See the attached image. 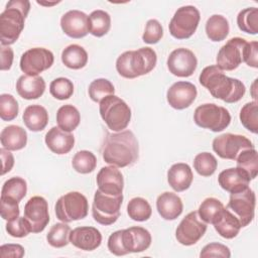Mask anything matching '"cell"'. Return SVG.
I'll list each match as a JSON object with an SVG mask.
<instances>
[{
	"instance_id": "obj_1",
	"label": "cell",
	"mask_w": 258,
	"mask_h": 258,
	"mask_svg": "<svg viewBox=\"0 0 258 258\" xmlns=\"http://www.w3.org/2000/svg\"><path fill=\"white\" fill-rule=\"evenodd\" d=\"M139 153L138 141L130 130L109 133L102 147L105 162L116 167H126L133 164Z\"/></svg>"
},
{
	"instance_id": "obj_2",
	"label": "cell",
	"mask_w": 258,
	"mask_h": 258,
	"mask_svg": "<svg viewBox=\"0 0 258 258\" xmlns=\"http://www.w3.org/2000/svg\"><path fill=\"white\" fill-rule=\"evenodd\" d=\"M199 81L214 98L226 103H236L246 93L245 85L240 80L227 77L217 64L206 67L202 71Z\"/></svg>"
},
{
	"instance_id": "obj_3",
	"label": "cell",
	"mask_w": 258,
	"mask_h": 258,
	"mask_svg": "<svg viewBox=\"0 0 258 258\" xmlns=\"http://www.w3.org/2000/svg\"><path fill=\"white\" fill-rule=\"evenodd\" d=\"M30 10L27 0H11L0 14L1 45L9 46L16 42L24 28L25 18Z\"/></svg>"
},
{
	"instance_id": "obj_4",
	"label": "cell",
	"mask_w": 258,
	"mask_h": 258,
	"mask_svg": "<svg viewBox=\"0 0 258 258\" xmlns=\"http://www.w3.org/2000/svg\"><path fill=\"white\" fill-rule=\"evenodd\" d=\"M157 55L151 47H141L137 50H128L120 54L116 60L118 74L126 79L150 73L156 66Z\"/></svg>"
},
{
	"instance_id": "obj_5",
	"label": "cell",
	"mask_w": 258,
	"mask_h": 258,
	"mask_svg": "<svg viewBox=\"0 0 258 258\" xmlns=\"http://www.w3.org/2000/svg\"><path fill=\"white\" fill-rule=\"evenodd\" d=\"M101 118L108 128L115 132L123 131L130 123L131 109L121 98L110 95L99 103Z\"/></svg>"
},
{
	"instance_id": "obj_6",
	"label": "cell",
	"mask_w": 258,
	"mask_h": 258,
	"mask_svg": "<svg viewBox=\"0 0 258 258\" xmlns=\"http://www.w3.org/2000/svg\"><path fill=\"white\" fill-rule=\"evenodd\" d=\"M56 218L63 222L82 220L87 217L89 203L87 198L79 191H70L61 196L54 206Z\"/></svg>"
},
{
	"instance_id": "obj_7",
	"label": "cell",
	"mask_w": 258,
	"mask_h": 258,
	"mask_svg": "<svg viewBox=\"0 0 258 258\" xmlns=\"http://www.w3.org/2000/svg\"><path fill=\"white\" fill-rule=\"evenodd\" d=\"M194 121L199 127L213 132H221L230 125L231 115L226 108L214 103H207L197 107Z\"/></svg>"
},
{
	"instance_id": "obj_8",
	"label": "cell",
	"mask_w": 258,
	"mask_h": 258,
	"mask_svg": "<svg viewBox=\"0 0 258 258\" xmlns=\"http://www.w3.org/2000/svg\"><path fill=\"white\" fill-rule=\"evenodd\" d=\"M123 195L110 196L97 189L92 205V215L94 220L104 226L114 224L120 216Z\"/></svg>"
},
{
	"instance_id": "obj_9",
	"label": "cell",
	"mask_w": 258,
	"mask_h": 258,
	"mask_svg": "<svg viewBox=\"0 0 258 258\" xmlns=\"http://www.w3.org/2000/svg\"><path fill=\"white\" fill-rule=\"evenodd\" d=\"M200 19V11L195 6H181L175 11L169 22V32L176 39L189 38L196 32Z\"/></svg>"
},
{
	"instance_id": "obj_10",
	"label": "cell",
	"mask_w": 258,
	"mask_h": 258,
	"mask_svg": "<svg viewBox=\"0 0 258 258\" xmlns=\"http://www.w3.org/2000/svg\"><path fill=\"white\" fill-rule=\"evenodd\" d=\"M255 205V192L248 186L243 190L231 194L229 203L226 208L238 218L243 228L248 226L253 221Z\"/></svg>"
},
{
	"instance_id": "obj_11",
	"label": "cell",
	"mask_w": 258,
	"mask_h": 258,
	"mask_svg": "<svg viewBox=\"0 0 258 258\" xmlns=\"http://www.w3.org/2000/svg\"><path fill=\"white\" fill-rule=\"evenodd\" d=\"M212 146L221 158L231 160H236L243 150L254 148L253 143L246 136L232 133H225L216 137Z\"/></svg>"
},
{
	"instance_id": "obj_12",
	"label": "cell",
	"mask_w": 258,
	"mask_h": 258,
	"mask_svg": "<svg viewBox=\"0 0 258 258\" xmlns=\"http://www.w3.org/2000/svg\"><path fill=\"white\" fill-rule=\"evenodd\" d=\"M207 228V223L200 218L198 212L192 211L188 213L177 226L175 238L181 245L191 246L204 236Z\"/></svg>"
},
{
	"instance_id": "obj_13",
	"label": "cell",
	"mask_w": 258,
	"mask_h": 258,
	"mask_svg": "<svg viewBox=\"0 0 258 258\" xmlns=\"http://www.w3.org/2000/svg\"><path fill=\"white\" fill-rule=\"evenodd\" d=\"M54 61L53 53L44 47H33L26 50L20 58V70L28 76H38L48 70Z\"/></svg>"
},
{
	"instance_id": "obj_14",
	"label": "cell",
	"mask_w": 258,
	"mask_h": 258,
	"mask_svg": "<svg viewBox=\"0 0 258 258\" xmlns=\"http://www.w3.org/2000/svg\"><path fill=\"white\" fill-rule=\"evenodd\" d=\"M32 233L42 232L49 222L48 205L44 198L34 196L24 206V216Z\"/></svg>"
},
{
	"instance_id": "obj_15",
	"label": "cell",
	"mask_w": 258,
	"mask_h": 258,
	"mask_svg": "<svg viewBox=\"0 0 258 258\" xmlns=\"http://www.w3.org/2000/svg\"><path fill=\"white\" fill-rule=\"evenodd\" d=\"M247 44L246 39L241 37L230 38L224 44L217 55V66L222 71H234L243 61V50Z\"/></svg>"
},
{
	"instance_id": "obj_16",
	"label": "cell",
	"mask_w": 258,
	"mask_h": 258,
	"mask_svg": "<svg viewBox=\"0 0 258 258\" xmlns=\"http://www.w3.org/2000/svg\"><path fill=\"white\" fill-rule=\"evenodd\" d=\"M166 63L169 73L176 77L187 78L195 73L198 59L190 49L179 47L170 52Z\"/></svg>"
},
{
	"instance_id": "obj_17",
	"label": "cell",
	"mask_w": 258,
	"mask_h": 258,
	"mask_svg": "<svg viewBox=\"0 0 258 258\" xmlns=\"http://www.w3.org/2000/svg\"><path fill=\"white\" fill-rule=\"evenodd\" d=\"M198 95L194 84L185 81L174 83L166 93V100L170 107L176 110H183L189 107Z\"/></svg>"
},
{
	"instance_id": "obj_18",
	"label": "cell",
	"mask_w": 258,
	"mask_h": 258,
	"mask_svg": "<svg viewBox=\"0 0 258 258\" xmlns=\"http://www.w3.org/2000/svg\"><path fill=\"white\" fill-rule=\"evenodd\" d=\"M98 189L110 196H120L123 192L124 178L121 171L114 165L102 167L96 177Z\"/></svg>"
},
{
	"instance_id": "obj_19",
	"label": "cell",
	"mask_w": 258,
	"mask_h": 258,
	"mask_svg": "<svg viewBox=\"0 0 258 258\" xmlns=\"http://www.w3.org/2000/svg\"><path fill=\"white\" fill-rule=\"evenodd\" d=\"M60 27L69 37H85L89 33V16L80 10H70L61 16Z\"/></svg>"
},
{
	"instance_id": "obj_20",
	"label": "cell",
	"mask_w": 258,
	"mask_h": 258,
	"mask_svg": "<svg viewBox=\"0 0 258 258\" xmlns=\"http://www.w3.org/2000/svg\"><path fill=\"white\" fill-rule=\"evenodd\" d=\"M121 238L127 254L143 252L151 245V234L143 227H130L121 230Z\"/></svg>"
},
{
	"instance_id": "obj_21",
	"label": "cell",
	"mask_w": 258,
	"mask_h": 258,
	"mask_svg": "<svg viewBox=\"0 0 258 258\" xmlns=\"http://www.w3.org/2000/svg\"><path fill=\"white\" fill-rule=\"evenodd\" d=\"M102 242L101 232L94 227H77L70 233V243L84 251L97 249Z\"/></svg>"
},
{
	"instance_id": "obj_22",
	"label": "cell",
	"mask_w": 258,
	"mask_h": 258,
	"mask_svg": "<svg viewBox=\"0 0 258 258\" xmlns=\"http://www.w3.org/2000/svg\"><path fill=\"white\" fill-rule=\"evenodd\" d=\"M44 141L49 150L61 155L69 153L75 144V137L71 132L61 130L59 127H52L45 134Z\"/></svg>"
},
{
	"instance_id": "obj_23",
	"label": "cell",
	"mask_w": 258,
	"mask_h": 258,
	"mask_svg": "<svg viewBox=\"0 0 258 258\" xmlns=\"http://www.w3.org/2000/svg\"><path fill=\"white\" fill-rule=\"evenodd\" d=\"M212 224L218 234L225 239L235 238L242 228L238 218L225 207L217 214Z\"/></svg>"
},
{
	"instance_id": "obj_24",
	"label": "cell",
	"mask_w": 258,
	"mask_h": 258,
	"mask_svg": "<svg viewBox=\"0 0 258 258\" xmlns=\"http://www.w3.org/2000/svg\"><path fill=\"white\" fill-rule=\"evenodd\" d=\"M156 209L161 218L167 221L177 219L182 213L183 205L181 199L174 192L165 191L158 196Z\"/></svg>"
},
{
	"instance_id": "obj_25",
	"label": "cell",
	"mask_w": 258,
	"mask_h": 258,
	"mask_svg": "<svg viewBox=\"0 0 258 258\" xmlns=\"http://www.w3.org/2000/svg\"><path fill=\"white\" fill-rule=\"evenodd\" d=\"M16 91L23 99H38L45 91V81L40 76L23 75L16 82Z\"/></svg>"
},
{
	"instance_id": "obj_26",
	"label": "cell",
	"mask_w": 258,
	"mask_h": 258,
	"mask_svg": "<svg viewBox=\"0 0 258 258\" xmlns=\"http://www.w3.org/2000/svg\"><path fill=\"white\" fill-rule=\"evenodd\" d=\"M220 186L230 194L237 192L249 186V177L239 168L231 167L220 172L218 176Z\"/></svg>"
},
{
	"instance_id": "obj_27",
	"label": "cell",
	"mask_w": 258,
	"mask_h": 258,
	"mask_svg": "<svg viewBox=\"0 0 258 258\" xmlns=\"http://www.w3.org/2000/svg\"><path fill=\"white\" fill-rule=\"evenodd\" d=\"M194 179L191 168L183 162L174 163L167 171V181L173 190L179 192L187 189Z\"/></svg>"
},
{
	"instance_id": "obj_28",
	"label": "cell",
	"mask_w": 258,
	"mask_h": 258,
	"mask_svg": "<svg viewBox=\"0 0 258 258\" xmlns=\"http://www.w3.org/2000/svg\"><path fill=\"white\" fill-rule=\"evenodd\" d=\"M0 140L3 148L9 151L20 150L27 143V133L18 125H9L1 131Z\"/></svg>"
},
{
	"instance_id": "obj_29",
	"label": "cell",
	"mask_w": 258,
	"mask_h": 258,
	"mask_svg": "<svg viewBox=\"0 0 258 258\" xmlns=\"http://www.w3.org/2000/svg\"><path fill=\"white\" fill-rule=\"evenodd\" d=\"M25 126L33 132L42 131L48 123V113L40 105H29L25 108L22 115Z\"/></svg>"
},
{
	"instance_id": "obj_30",
	"label": "cell",
	"mask_w": 258,
	"mask_h": 258,
	"mask_svg": "<svg viewBox=\"0 0 258 258\" xmlns=\"http://www.w3.org/2000/svg\"><path fill=\"white\" fill-rule=\"evenodd\" d=\"M62 63L72 70L83 69L88 62L86 49L79 44H70L61 52Z\"/></svg>"
},
{
	"instance_id": "obj_31",
	"label": "cell",
	"mask_w": 258,
	"mask_h": 258,
	"mask_svg": "<svg viewBox=\"0 0 258 258\" xmlns=\"http://www.w3.org/2000/svg\"><path fill=\"white\" fill-rule=\"evenodd\" d=\"M229 31V22L223 15L214 14L206 22V33L212 41L218 42L224 40L228 36Z\"/></svg>"
},
{
	"instance_id": "obj_32",
	"label": "cell",
	"mask_w": 258,
	"mask_h": 258,
	"mask_svg": "<svg viewBox=\"0 0 258 258\" xmlns=\"http://www.w3.org/2000/svg\"><path fill=\"white\" fill-rule=\"evenodd\" d=\"M80 121L81 115L79 110L71 104L61 106L56 112L57 127H59L63 131H74L79 126Z\"/></svg>"
},
{
	"instance_id": "obj_33",
	"label": "cell",
	"mask_w": 258,
	"mask_h": 258,
	"mask_svg": "<svg viewBox=\"0 0 258 258\" xmlns=\"http://www.w3.org/2000/svg\"><path fill=\"white\" fill-rule=\"evenodd\" d=\"M237 168L242 170L250 180L254 179L258 173V154L255 148L243 150L236 159Z\"/></svg>"
},
{
	"instance_id": "obj_34",
	"label": "cell",
	"mask_w": 258,
	"mask_h": 258,
	"mask_svg": "<svg viewBox=\"0 0 258 258\" xmlns=\"http://www.w3.org/2000/svg\"><path fill=\"white\" fill-rule=\"evenodd\" d=\"M111 27V16L104 10H95L89 15V32L101 37L108 33Z\"/></svg>"
},
{
	"instance_id": "obj_35",
	"label": "cell",
	"mask_w": 258,
	"mask_h": 258,
	"mask_svg": "<svg viewBox=\"0 0 258 258\" xmlns=\"http://www.w3.org/2000/svg\"><path fill=\"white\" fill-rule=\"evenodd\" d=\"M27 183L24 178L19 176H14L7 179L2 186L1 197L10 198L17 201L18 203L26 196Z\"/></svg>"
},
{
	"instance_id": "obj_36",
	"label": "cell",
	"mask_w": 258,
	"mask_h": 258,
	"mask_svg": "<svg viewBox=\"0 0 258 258\" xmlns=\"http://www.w3.org/2000/svg\"><path fill=\"white\" fill-rule=\"evenodd\" d=\"M237 25L243 32L249 34L258 33V9L256 7H249L239 12L237 16Z\"/></svg>"
},
{
	"instance_id": "obj_37",
	"label": "cell",
	"mask_w": 258,
	"mask_h": 258,
	"mask_svg": "<svg viewBox=\"0 0 258 258\" xmlns=\"http://www.w3.org/2000/svg\"><path fill=\"white\" fill-rule=\"evenodd\" d=\"M127 213L129 218L133 221L144 222L151 217L152 209L145 199L137 197L129 201L127 205Z\"/></svg>"
},
{
	"instance_id": "obj_38",
	"label": "cell",
	"mask_w": 258,
	"mask_h": 258,
	"mask_svg": "<svg viewBox=\"0 0 258 258\" xmlns=\"http://www.w3.org/2000/svg\"><path fill=\"white\" fill-rule=\"evenodd\" d=\"M71 228L67 223L54 224L46 235V240L51 247L62 248L70 243Z\"/></svg>"
},
{
	"instance_id": "obj_39",
	"label": "cell",
	"mask_w": 258,
	"mask_h": 258,
	"mask_svg": "<svg viewBox=\"0 0 258 258\" xmlns=\"http://www.w3.org/2000/svg\"><path fill=\"white\" fill-rule=\"evenodd\" d=\"M73 168L82 174H87L96 168L97 158L95 154L89 150L78 151L72 159Z\"/></svg>"
},
{
	"instance_id": "obj_40",
	"label": "cell",
	"mask_w": 258,
	"mask_h": 258,
	"mask_svg": "<svg viewBox=\"0 0 258 258\" xmlns=\"http://www.w3.org/2000/svg\"><path fill=\"white\" fill-rule=\"evenodd\" d=\"M240 121L242 125L250 132H258V104L257 101L245 104L240 111Z\"/></svg>"
},
{
	"instance_id": "obj_41",
	"label": "cell",
	"mask_w": 258,
	"mask_h": 258,
	"mask_svg": "<svg viewBox=\"0 0 258 258\" xmlns=\"http://www.w3.org/2000/svg\"><path fill=\"white\" fill-rule=\"evenodd\" d=\"M218 166L216 157L210 152H202L194 159V168L202 176H211L215 173Z\"/></svg>"
},
{
	"instance_id": "obj_42",
	"label": "cell",
	"mask_w": 258,
	"mask_h": 258,
	"mask_svg": "<svg viewBox=\"0 0 258 258\" xmlns=\"http://www.w3.org/2000/svg\"><path fill=\"white\" fill-rule=\"evenodd\" d=\"M89 96L92 101L100 103L105 97L114 95L115 89L113 84L107 79H96L89 86Z\"/></svg>"
},
{
	"instance_id": "obj_43",
	"label": "cell",
	"mask_w": 258,
	"mask_h": 258,
	"mask_svg": "<svg viewBox=\"0 0 258 258\" xmlns=\"http://www.w3.org/2000/svg\"><path fill=\"white\" fill-rule=\"evenodd\" d=\"M224 208L221 201L216 198H207L199 207L198 214L200 218L207 224H212L217 214Z\"/></svg>"
},
{
	"instance_id": "obj_44",
	"label": "cell",
	"mask_w": 258,
	"mask_h": 258,
	"mask_svg": "<svg viewBox=\"0 0 258 258\" xmlns=\"http://www.w3.org/2000/svg\"><path fill=\"white\" fill-rule=\"evenodd\" d=\"M49 93L57 100L70 99L74 93V84L67 78L54 79L49 85Z\"/></svg>"
},
{
	"instance_id": "obj_45",
	"label": "cell",
	"mask_w": 258,
	"mask_h": 258,
	"mask_svg": "<svg viewBox=\"0 0 258 258\" xmlns=\"http://www.w3.org/2000/svg\"><path fill=\"white\" fill-rule=\"evenodd\" d=\"M19 107L16 99L10 94L0 96V117L3 121H12L18 115Z\"/></svg>"
},
{
	"instance_id": "obj_46",
	"label": "cell",
	"mask_w": 258,
	"mask_h": 258,
	"mask_svg": "<svg viewBox=\"0 0 258 258\" xmlns=\"http://www.w3.org/2000/svg\"><path fill=\"white\" fill-rule=\"evenodd\" d=\"M163 36V28L160 22L156 19H149L146 22L145 30L142 35V40L148 44L157 43Z\"/></svg>"
},
{
	"instance_id": "obj_47",
	"label": "cell",
	"mask_w": 258,
	"mask_h": 258,
	"mask_svg": "<svg viewBox=\"0 0 258 258\" xmlns=\"http://www.w3.org/2000/svg\"><path fill=\"white\" fill-rule=\"evenodd\" d=\"M6 231L10 236L15 238H23L31 233L29 224L24 217H18L13 221L7 222Z\"/></svg>"
},
{
	"instance_id": "obj_48",
	"label": "cell",
	"mask_w": 258,
	"mask_h": 258,
	"mask_svg": "<svg viewBox=\"0 0 258 258\" xmlns=\"http://www.w3.org/2000/svg\"><path fill=\"white\" fill-rule=\"evenodd\" d=\"M1 217L3 220L9 222L17 219L19 217L20 211L18 202L10 198L1 197Z\"/></svg>"
},
{
	"instance_id": "obj_49",
	"label": "cell",
	"mask_w": 258,
	"mask_h": 258,
	"mask_svg": "<svg viewBox=\"0 0 258 258\" xmlns=\"http://www.w3.org/2000/svg\"><path fill=\"white\" fill-rule=\"evenodd\" d=\"M231 256L230 249L221 243H210L206 245L201 253L200 257H223V258H229Z\"/></svg>"
},
{
	"instance_id": "obj_50",
	"label": "cell",
	"mask_w": 258,
	"mask_h": 258,
	"mask_svg": "<svg viewBox=\"0 0 258 258\" xmlns=\"http://www.w3.org/2000/svg\"><path fill=\"white\" fill-rule=\"evenodd\" d=\"M243 61L247 66L257 69L258 68V42H247L243 50Z\"/></svg>"
},
{
	"instance_id": "obj_51",
	"label": "cell",
	"mask_w": 258,
	"mask_h": 258,
	"mask_svg": "<svg viewBox=\"0 0 258 258\" xmlns=\"http://www.w3.org/2000/svg\"><path fill=\"white\" fill-rule=\"evenodd\" d=\"M108 249L109 251L116 255V256H123L126 255L127 252L125 251L122 243V238H121V230L115 231L112 233L109 238H108Z\"/></svg>"
},
{
	"instance_id": "obj_52",
	"label": "cell",
	"mask_w": 258,
	"mask_h": 258,
	"mask_svg": "<svg viewBox=\"0 0 258 258\" xmlns=\"http://www.w3.org/2000/svg\"><path fill=\"white\" fill-rule=\"evenodd\" d=\"M24 248L20 244H4L0 247L1 258H21L24 256Z\"/></svg>"
},
{
	"instance_id": "obj_53",
	"label": "cell",
	"mask_w": 258,
	"mask_h": 258,
	"mask_svg": "<svg viewBox=\"0 0 258 258\" xmlns=\"http://www.w3.org/2000/svg\"><path fill=\"white\" fill-rule=\"evenodd\" d=\"M0 53H1V71H8L10 70L12 62H13V49L10 46L1 45L0 47Z\"/></svg>"
},
{
	"instance_id": "obj_54",
	"label": "cell",
	"mask_w": 258,
	"mask_h": 258,
	"mask_svg": "<svg viewBox=\"0 0 258 258\" xmlns=\"http://www.w3.org/2000/svg\"><path fill=\"white\" fill-rule=\"evenodd\" d=\"M0 155H1V160H2L1 174L4 175L5 173L9 172L12 169V167L14 165V156L9 150H7L3 147L0 149Z\"/></svg>"
},
{
	"instance_id": "obj_55",
	"label": "cell",
	"mask_w": 258,
	"mask_h": 258,
	"mask_svg": "<svg viewBox=\"0 0 258 258\" xmlns=\"http://www.w3.org/2000/svg\"><path fill=\"white\" fill-rule=\"evenodd\" d=\"M58 2H52V3H45V2H40V1H37V4L39 5H46V6H50V5H54V4H57Z\"/></svg>"
}]
</instances>
